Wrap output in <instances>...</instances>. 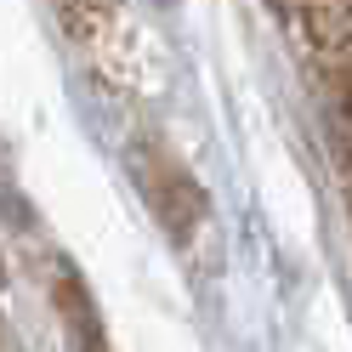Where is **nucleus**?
I'll list each match as a JSON object with an SVG mask.
<instances>
[{
	"mask_svg": "<svg viewBox=\"0 0 352 352\" xmlns=\"http://www.w3.org/2000/svg\"><path fill=\"white\" fill-rule=\"evenodd\" d=\"M142 182H148V199H153V210H160V222L170 228V239L188 245V239L205 228V188L193 182V170L176 160L170 148L153 142L142 153Z\"/></svg>",
	"mask_w": 352,
	"mask_h": 352,
	"instance_id": "1",
	"label": "nucleus"
},
{
	"mask_svg": "<svg viewBox=\"0 0 352 352\" xmlns=\"http://www.w3.org/2000/svg\"><path fill=\"white\" fill-rule=\"evenodd\" d=\"M63 313H69V329L80 336V352H108L102 329H97V313H91V301H85V290L74 278H63Z\"/></svg>",
	"mask_w": 352,
	"mask_h": 352,
	"instance_id": "2",
	"label": "nucleus"
}]
</instances>
